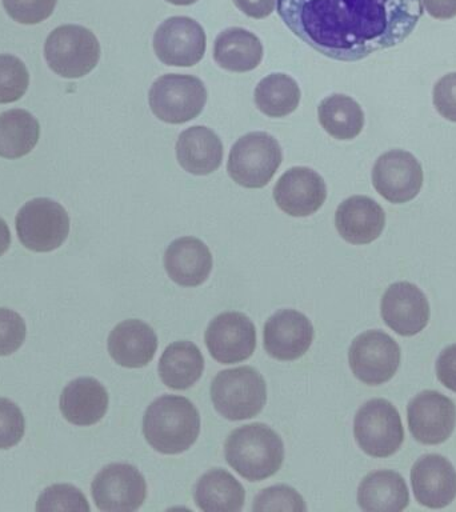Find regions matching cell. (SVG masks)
<instances>
[{"mask_svg": "<svg viewBox=\"0 0 456 512\" xmlns=\"http://www.w3.org/2000/svg\"><path fill=\"white\" fill-rule=\"evenodd\" d=\"M36 511H90L86 496L71 484H54L39 496Z\"/></svg>", "mask_w": 456, "mask_h": 512, "instance_id": "obj_33", "label": "cell"}, {"mask_svg": "<svg viewBox=\"0 0 456 512\" xmlns=\"http://www.w3.org/2000/svg\"><path fill=\"white\" fill-rule=\"evenodd\" d=\"M283 162L278 140L267 132H250L236 140L228 155L227 171L244 188L266 187Z\"/></svg>", "mask_w": 456, "mask_h": 512, "instance_id": "obj_5", "label": "cell"}, {"mask_svg": "<svg viewBox=\"0 0 456 512\" xmlns=\"http://www.w3.org/2000/svg\"><path fill=\"white\" fill-rule=\"evenodd\" d=\"M416 502L428 508H443L456 498V471L450 460L430 454L416 460L411 470Z\"/></svg>", "mask_w": 456, "mask_h": 512, "instance_id": "obj_19", "label": "cell"}, {"mask_svg": "<svg viewBox=\"0 0 456 512\" xmlns=\"http://www.w3.org/2000/svg\"><path fill=\"white\" fill-rule=\"evenodd\" d=\"M166 2L174 4V6H191L198 2V0H166Z\"/></svg>", "mask_w": 456, "mask_h": 512, "instance_id": "obj_43", "label": "cell"}, {"mask_svg": "<svg viewBox=\"0 0 456 512\" xmlns=\"http://www.w3.org/2000/svg\"><path fill=\"white\" fill-rule=\"evenodd\" d=\"M348 362L360 382L379 386L388 382L398 371L400 347L386 332L366 331L351 343Z\"/></svg>", "mask_w": 456, "mask_h": 512, "instance_id": "obj_10", "label": "cell"}, {"mask_svg": "<svg viewBox=\"0 0 456 512\" xmlns=\"http://www.w3.org/2000/svg\"><path fill=\"white\" fill-rule=\"evenodd\" d=\"M108 352L119 366L142 368L154 359L158 336L147 323L128 319L119 323L108 336Z\"/></svg>", "mask_w": 456, "mask_h": 512, "instance_id": "obj_22", "label": "cell"}, {"mask_svg": "<svg viewBox=\"0 0 456 512\" xmlns=\"http://www.w3.org/2000/svg\"><path fill=\"white\" fill-rule=\"evenodd\" d=\"M356 443L367 455L388 458L402 446L404 430L398 410L386 399L364 403L354 419Z\"/></svg>", "mask_w": 456, "mask_h": 512, "instance_id": "obj_9", "label": "cell"}, {"mask_svg": "<svg viewBox=\"0 0 456 512\" xmlns=\"http://www.w3.org/2000/svg\"><path fill=\"white\" fill-rule=\"evenodd\" d=\"M423 168L411 152L392 150L380 155L372 168V184L390 203L415 199L423 186Z\"/></svg>", "mask_w": 456, "mask_h": 512, "instance_id": "obj_13", "label": "cell"}, {"mask_svg": "<svg viewBox=\"0 0 456 512\" xmlns=\"http://www.w3.org/2000/svg\"><path fill=\"white\" fill-rule=\"evenodd\" d=\"M11 244V232L8 228L7 223L0 218V256L8 250Z\"/></svg>", "mask_w": 456, "mask_h": 512, "instance_id": "obj_42", "label": "cell"}, {"mask_svg": "<svg viewBox=\"0 0 456 512\" xmlns=\"http://www.w3.org/2000/svg\"><path fill=\"white\" fill-rule=\"evenodd\" d=\"M214 60L223 70L252 71L262 63L263 44L258 36L244 28H227L215 39Z\"/></svg>", "mask_w": 456, "mask_h": 512, "instance_id": "obj_26", "label": "cell"}, {"mask_svg": "<svg viewBox=\"0 0 456 512\" xmlns=\"http://www.w3.org/2000/svg\"><path fill=\"white\" fill-rule=\"evenodd\" d=\"M252 511H307L299 492L288 486H272L255 496Z\"/></svg>", "mask_w": 456, "mask_h": 512, "instance_id": "obj_34", "label": "cell"}, {"mask_svg": "<svg viewBox=\"0 0 456 512\" xmlns=\"http://www.w3.org/2000/svg\"><path fill=\"white\" fill-rule=\"evenodd\" d=\"M199 432V411L184 396H160L144 414V438L160 454H182L194 446Z\"/></svg>", "mask_w": 456, "mask_h": 512, "instance_id": "obj_2", "label": "cell"}, {"mask_svg": "<svg viewBox=\"0 0 456 512\" xmlns=\"http://www.w3.org/2000/svg\"><path fill=\"white\" fill-rule=\"evenodd\" d=\"M204 340L216 362L240 363L254 354L255 324L242 312H223L208 324Z\"/></svg>", "mask_w": 456, "mask_h": 512, "instance_id": "obj_14", "label": "cell"}, {"mask_svg": "<svg viewBox=\"0 0 456 512\" xmlns=\"http://www.w3.org/2000/svg\"><path fill=\"white\" fill-rule=\"evenodd\" d=\"M194 499L202 511L239 512L244 506L246 491L230 472L214 468L196 483Z\"/></svg>", "mask_w": 456, "mask_h": 512, "instance_id": "obj_27", "label": "cell"}, {"mask_svg": "<svg viewBox=\"0 0 456 512\" xmlns=\"http://www.w3.org/2000/svg\"><path fill=\"white\" fill-rule=\"evenodd\" d=\"M26 334V323L22 316L8 308H0V356L18 351Z\"/></svg>", "mask_w": 456, "mask_h": 512, "instance_id": "obj_37", "label": "cell"}, {"mask_svg": "<svg viewBox=\"0 0 456 512\" xmlns=\"http://www.w3.org/2000/svg\"><path fill=\"white\" fill-rule=\"evenodd\" d=\"M432 18L447 20L456 16V0H422Z\"/></svg>", "mask_w": 456, "mask_h": 512, "instance_id": "obj_41", "label": "cell"}, {"mask_svg": "<svg viewBox=\"0 0 456 512\" xmlns=\"http://www.w3.org/2000/svg\"><path fill=\"white\" fill-rule=\"evenodd\" d=\"M26 430L23 412L10 399L0 398V450L16 446Z\"/></svg>", "mask_w": 456, "mask_h": 512, "instance_id": "obj_35", "label": "cell"}, {"mask_svg": "<svg viewBox=\"0 0 456 512\" xmlns=\"http://www.w3.org/2000/svg\"><path fill=\"white\" fill-rule=\"evenodd\" d=\"M432 100L436 111L444 119L456 123V72L444 75L438 80L432 91Z\"/></svg>", "mask_w": 456, "mask_h": 512, "instance_id": "obj_38", "label": "cell"}, {"mask_svg": "<svg viewBox=\"0 0 456 512\" xmlns=\"http://www.w3.org/2000/svg\"><path fill=\"white\" fill-rule=\"evenodd\" d=\"M224 456L242 478L260 482L282 467L284 444L267 424L252 423L231 432L224 443Z\"/></svg>", "mask_w": 456, "mask_h": 512, "instance_id": "obj_3", "label": "cell"}, {"mask_svg": "<svg viewBox=\"0 0 456 512\" xmlns=\"http://www.w3.org/2000/svg\"><path fill=\"white\" fill-rule=\"evenodd\" d=\"M382 318L391 330L402 336L419 334L430 320V304L415 284L398 282L384 292Z\"/></svg>", "mask_w": 456, "mask_h": 512, "instance_id": "obj_18", "label": "cell"}, {"mask_svg": "<svg viewBox=\"0 0 456 512\" xmlns=\"http://www.w3.org/2000/svg\"><path fill=\"white\" fill-rule=\"evenodd\" d=\"M96 507L104 512L139 510L147 498V483L138 468L112 463L100 470L91 484Z\"/></svg>", "mask_w": 456, "mask_h": 512, "instance_id": "obj_11", "label": "cell"}, {"mask_svg": "<svg viewBox=\"0 0 456 512\" xmlns=\"http://www.w3.org/2000/svg\"><path fill=\"white\" fill-rule=\"evenodd\" d=\"M38 119L26 110L14 108L0 115V156L19 159L30 154L38 144Z\"/></svg>", "mask_w": 456, "mask_h": 512, "instance_id": "obj_29", "label": "cell"}, {"mask_svg": "<svg viewBox=\"0 0 456 512\" xmlns=\"http://www.w3.org/2000/svg\"><path fill=\"white\" fill-rule=\"evenodd\" d=\"M60 411L75 426H92L103 419L108 410V394L94 378L72 380L60 395Z\"/></svg>", "mask_w": 456, "mask_h": 512, "instance_id": "obj_24", "label": "cell"}, {"mask_svg": "<svg viewBox=\"0 0 456 512\" xmlns=\"http://www.w3.org/2000/svg\"><path fill=\"white\" fill-rule=\"evenodd\" d=\"M299 84L286 74H271L260 80L255 88L256 107L270 118H284L292 114L300 103Z\"/></svg>", "mask_w": 456, "mask_h": 512, "instance_id": "obj_31", "label": "cell"}, {"mask_svg": "<svg viewBox=\"0 0 456 512\" xmlns=\"http://www.w3.org/2000/svg\"><path fill=\"white\" fill-rule=\"evenodd\" d=\"M312 340L314 326L302 312L280 310L264 324V350L274 359H299L311 347Z\"/></svg>", "mask_w": 456, "mask_h": 512, "instance_id": "obj_17", "label": "cell"}, {"mask_svg": "<svg viewBox=\"0 0 456 512\" xmlns=\"http://www.w3.org/2000/svg\"><path fill=\"white\" fill-rule=\"evenodd\" d=\"M436 375L444 387L456 392V344L440 352L436 360Z\"/></svg>", "mask_w": 456, "mask_h": 512, "instance_id": "obj_39", "label": "cell"}, {"mask_svg": "<svg viewBox=\"0 0 456 512\" xmlns=\"http://www.w3.org/2000/svg\"><path fill=\"white\" fill-rule=\"evenodd\" d=\"M211 400L215 410L232 422L255 418L266 406V380L248 366L220 371L211 383Z\"/></svg>", "mask_w": 456, "mask_h": 512, "instance_id": "obj_4", "label": "cell"}, {"mask_svg": "<svg viewBox=\"0 0 456 512\" xmlns=\"http://www.w3.org/2000/svg\"><path fill=\"white\" fill-rule=\"evenodd\" d=\"M335 226L346 242L368 244L382 235L386 214L374 199L355 195L340 203L335 214Z\"/></svg>", "mask_w": 456, "mask_h": 512, "instance_id": "obj_20", "label": "cell"}, {"mask_svg": "<svg viewBox=\"0 0 456 512\" xmlns=\"http://www.w3.org/2000/svg\"><path fill=\"white\" fill-rule=\"evenodd\" d=\"M58 0H3L7 14L15 22L38 24L50 18Z\"/></svg>", "mask_w": 456, "mask_h": 512, "instance_id": "obj_36", "label": "cell"}, {"mask_svg": "<svg viewBox=\"0 0 456 512\" xmlns=\"http://www.w3.org/2000/svg\"><path fill=\"white\" fill-rule=\"evenodd\" d=\"M210 248L194 236H183L171 242L164 254V267L172 282L183 287H196L208 279L212 271Z\"/></svg>", "mask_w": 456, "mask_h": 512, "instance_id": "obj_21", "label": "cell"}, {"mask_svg": "<svg viewBox=\"0 0 456 512\" xmlns=\"http://www.w3.org/2000/svg\"><path fill=\"white\" fill-rule=\"evenodd\" d=\"M176 159L184 171L196 176L212 174L222 166L223 143L211 128L184 130L176 142Z\"/></svg>", "mask_w": 456, "mask_h": 512, "instance_id": "obj_23", "label": "cell"}, {"mask_svg": "<svg viewBox=\"0 0 456 512\" xmlns=\"http://www.w3.org/2000/svg\"><path fill=\"white\" fill-rule=\"evenodd\" d=\"M20 243L28 250L51 252L70 234V216L55 200L36 198L24 204L15 220Z\"/></svg>", "mask_w": 456, "mask_h": 512, "instance_id": "obj_8", "label": "cell"}, {"mask_svg": "<svg viewBox=\"0 0 456 512\" xmlns=\"http://www.w3.org/2000/svg\"><path fill=\"white\" fill-rule=\"evenodd\" d=\"M206 32L188 16L164 20L154 35V51L166 66L192 67L206 54Z\"/></svg>", "mask_w": 456, "mask_h": 512, "instance_id": "obj_12", "label": "cell"}, {"mask_svg": "<svg viewBox=\"0 0 456 512\" xmlns=\"http://www.w3.org/2000/svg\"><path fill=\"white\" fill-rule=\"evenodd\" d=\"M207 90L196 76L167 74L156 79L148 92L152 114L168 124H183L200 115Z\"/></svg>", "mask_w": 456, "mask_h": 512, "instance_id": "obj_7", "label": "cell"}, {"mask_svg": "<svg viewBox=\"0 0 456 512\" xmlns=\"http://www.w3.org/2000/svg\"><path fill=\"white\" fill-rule=\"evenodd\" d=\"M159 376L171 390L194 386L204 371V358L199 348L187 340L171 343L159 359Z\"/></svg>", "mask_w": 456, "mask_h": 512, "instance_id": "obj_28", "label": "cell"}, {"mask_svg": "<svg viewBox=\"0 0 456 512\" xmlns=\"http://www.w3.org/2000/svg\"><path fill=\"white\" fill-rule=\"evenodd\" d=\"M358 503L363 511L399 512L410 503V494L402 475L380 470L371 472L360 482Z\"/></svg>", "mask_w": 456, "mask_h": 512, "instance_id": "obj_25", "label": "cell"}, {"mask_svg": "<svg viewBox=\"0 0 456 512\" xmlns=\"http://www.w3.org/2000/svg\"><path fill=\"white\" fill-rule=\"evenodd\" d=\"M244 15L264 19L275 11L276 0H232Z\"/></svg>", "mask_w": 456, "mask_h": 512, "instance_id": "obj_40", "label": "cell"}, {"mask_svg": "<svg viewBox=\"0 0 456 512\" xmlns=\"http://www.w3.org/2000/svg\"><path fill=\"white\" fill-rule=\"evenodd\" d=\"M44 56L51 70L63 78H83L98 66L99 40L86 27L66 24L48 35Z\"/></svg>", "mask_w": 456, "mask_h": 512, "instance_id": "obj_6", "label": "cell"}, {"mask_svg": "<svg viewBox=\"0 0 456 512\" xmlns=\"http://www.w3.org/2000/svg\"><path fill=\"white\" fill-rule=\"evenodd\" d=\"M327 199L326 182L308 167H292L280 176L274 187L276 206L294 218L315 214Z\"/></svg>", "mask_w": 456, "mask_h": 512, "instance_id": "obj_16", "label": "cell"}, {"mask_svg": "<svg viewBox=\"0 0 456 512\" xmlns=\"http://www.w3.org/2000/svg\"><path fill=\"white\" fill-rule=\"evenodd\" d=\"M30 84L26 64L14 55H0V104L14 103L22 98Z\"/></svg>", "mask_w": 456, "mask_h": 512, "instance_id": "obj_32", "label": "cell"}, {"mask_svg": "<svg viewBox=\"0 0 456 512\" xmlns=\"http://www.w3.org/2000/svg\"><path fill=\"white\" fill-rule=\"evenodd\" d=\"M408 427L419 443L440 444L454 432L456 407L447 396L436 391H423L408 403Z\"/></svg>", "mask_w": 456, "mask_h": 512, "instance_id": "obj_15", "label": "cell"}, {"mask_svg": "<svg viewBox=\"0 0 456 512\" xmlns=\"http://www.w3.org/2000/svg\"><path fill=\"white\" fill-rule=\"evenodd\" d=\"M280 19L319 54L358 62L404 42L423 16L422 0H276Z\"/></svg>", "mask_w": 456, "mask_h": 512, "instance_id": "obj_1", "label": "cell"}, {"mask_svg": "<svg viewBox=\"0 0 456 512\" xmlns=\"http://www.w3.org/2000/svg\"><path fill=\"white\" fill-rule=\"evenodd\" d=\"M320 126L332 138L351 140L362 132L364 112L350 96L335 94L322 100L318 107Z\"/></svg>", "mask_w": 456, "mask_h": 512, "instance_id": "obj_30", "label": "cell"}]
</instances>
